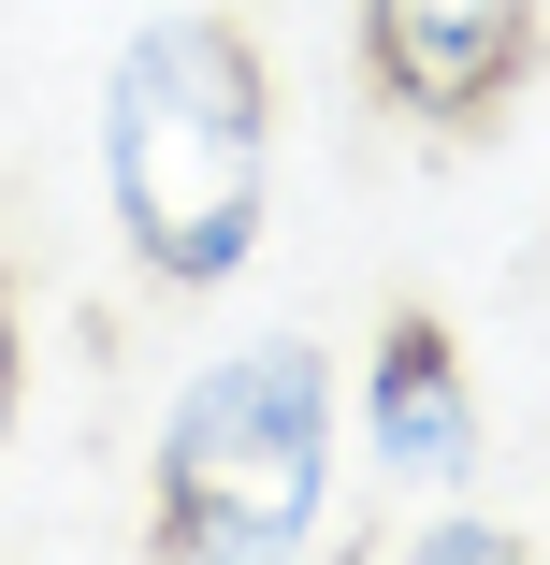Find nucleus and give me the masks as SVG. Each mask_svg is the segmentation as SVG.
<instances>
[{
    "instance_id": "1",
    "label": "nucleus",
    "mask_w": 550,
    "mask_h": 565,
    "mask_svg": "<svg viewBox=\"0 0 550 565\" xmlns=\"http://www.w3.org/2000/svg\"><path fill=\"white\" fill-rule=\"evenodd\" d=\"M101 203L160 305L233 290L276 233V44L233 0H174L101 58Z\"/></svg>"
},
{
    "instance_id": "2",
    "label": "nucleus",
    "mask_w": 550,
    "mask_h": 565,
    "mask_svg": "<svg viewBox=\"0 0 550 565\" xmlns=\"http://www.w3.org/2000/svg\"><path fill=\"white\" fill-rule=\"evenodd\" d=\"M334 522V349L319 333H247L217 349L145 449V551L188 565H276Z\"/></svg>"
},
{
    "instance_id": "3",
    "label": "nucleus",
    "mask_w": 550,
    "mask_h": 565,
    "mask_svg": "<svg viewBox=\"0 0 550 565\" xmlns=\"http://www.w3.org/2000/svg\"><path fill=\"white\" fill-rule=\"evenodd\" d=\"M363 102L420 146H478L521 117V87L550 58V0H348Z\"/></svg>"
},
{
    "instance_id": "4",
    "label": "nucleus",
    "mask_w": 550,
    "mask_h": 565,
    "mask_svg": "<svg viewBox=\"0 0 550 565\" xmlns=\"http://www.w3.org/2000/svg\"><path fill=\"white\" fill-rule=\"evenodd\" d=\"M363 435H377V465L406 493L478 479V363H464V333L434 305H391L363 333Z\"/></svg>"
},
{
    "instance_id": "5",
    "label": "nucleus",
    "mask_w": 550,
    "mask_h": 565,
    "mask_svg": "<svg viewBox=\"0 0 550 565\" xmlns=\"http://www.w3.org/2000/svg\"><path fill=\"white\" fill-rule=\"evenodd\" d=\"M15 420H30V247L0 233V449H15Z\"/></svg>"
},
{
    "instance_id": "6",
    "label": "nucleus",
    "mask_w": 550,
    "mask_h": 565,
    "mask_svg": "<svg viewBox=\"0 0 550 565\" xmlns=\"http://www.w3.org/2000/svg\"><path fill=\"white\" fill-rule=\"evenodd\" d=\"M406 551H420V565H507V551H521V522H507V508H450V522H420Z\"/></svg>"
}]
</instances>
